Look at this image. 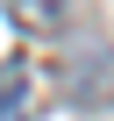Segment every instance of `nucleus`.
Segmentation results:
<instances>
[{"mask_svg":"<svg viewBox=\"0 0 114 121\" xmlns=\"http://www.w3.org/2000/svg\"><path fill=\"white\" fill-rule=\"evenodd\" d=\"M22 100H29V71L0 64V121H22Z\"/></svg>","mask_w":114,"mask_h":121,"instance_id":"1","label":"nucleus"}]
</instances>
